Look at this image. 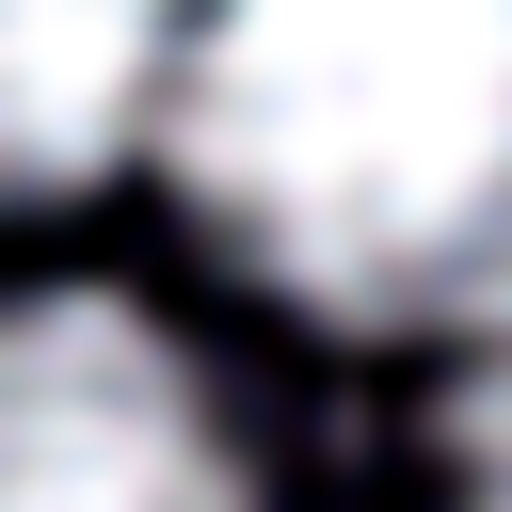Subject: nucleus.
I'll list each match as a JSON object with an SVG mask.
<instances>
[{
    "label": "nucleus",
    "mask_w": 512,
    "mask_h": 512,
    "mask_svg": "<svg viewBox=\"0 0 512 512\" xmlns=\"http://www.w3.org/2000/svg\"><path fill=\"white\" fill-rule=\"evenodd\" d=\"M160 144L192 224L336 336L512 304V0H208Z\"/></svg>",
    "instance_id": "f257e3e1"
},
{
    "label": "nucleus",
    "mask_w": 512,
    "mask_h": 512,
    "mask_svg": "<svg viewBox=\"0 0 512 512\" xmlns=\"http://www.w3.org/2000/svg\"><path fill=\"white\" fill-rule=\"evenodd\" d=\"M0 512H256L160 320L48 288L0 304Z\"/></svg>",
    "instance_id": "f03ea898"
},
{
    "label": "nucleus",
    "mask_w": 512,
    "mask_h": 512,
    "mask_svg": "<svg viewBox=\"0 0 512 512\" xmlns=\"http://www.w3.org/2000/svg\"><path fill=\"white\" fill-rule=\"evenodd\" d=\"M176 0H0V208L80 192L160 96Z\"/></svg>",
    "instance_id": "7ed1b4c3"
},
{
    "label": "nucleus",
    "mask_w": 512,
    "mask_h": 512,
    "mask_svg": "<svg viewBox=\"0 0 512 512\" xmlns=\"http://www.w3.org/2000/svg\"><path fill=\"white\" fill-rule=\"evenodd\" d=\"M448 464H464V512H512V304L480 320V368L448 400Z\"/></svg>",
    "instance_id": "20e7f679"
}]
</instances>
